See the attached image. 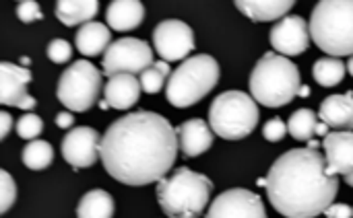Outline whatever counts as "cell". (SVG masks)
<instances>
[{"mask_svg":"<svg viewBox=\"0 0 353 218\" xmlns=\"http://www.w3.org/2000/svg\"><path fill=\"white\" fill-rule=\"evenodd\" d=\"M319 118L337 132H353V91L327 97L321 103Z\"/></svg>","mask_w":353,"mask_h":218,"instance_id":"obj_18","label":"cell"},{"mask_svg":"<svg viewBox=\"0 0 353 218\" xmlns=\"http://www.w3.org/2000/svg\"><path fill=\"white\" fill-rule=\"evenodd\" d=\"M99 91H103L101 85V72L89 62V60H77L70 68H66L58 80L56 95L62 105H66L70 111H89Z\"/></svg>","mask_w":353,"mask_h":218,"instance_id":"obj_8","label":"cell"},{"mask_svg":"<svg viewBox=\"0 0 353 218\" xmlns=\"http://www.w3.org/2000/svg\"><path fill=\"white\" fill-rule=\"evenodd\" d=\"M141 80L134 74H116L103 87V99L112 109H130L141 97Z\"/></svg>","mask_w":353,"mask_h":218,"instance_id":"obj_17","label":"cell"},{"mask_svg":"<svg viewBox=\"0 0 353 218\" xmlns=\"http://www.w3.org/2000/svg\"><path fill=\"white\" fill-rule=\"evenodd\" d=\"M10 126H12V118L8 111H2L0 113V140H4L10 132Z\"/></svg>","mask_w":353,"mask_h":218,"instance_id":"obj_34","label":"cell"},{"mask_svg":"<svg viewBox=\"0 0 353 218\" xmlns=\"http://www.w3.org/2000/svg\"><path fill=\"white\" fill-rule=\"evenodd\" d=\"M294 0H236V8L246 14L250 21L265 23V21H281L292 10Z\"/></svg>","mask_w":353,"mask_h":218,"instance_id":"obj_20","label":"cell"},{"mask_svg":"<svg viewBox=\"0 0 353 218\" xmlns=\"http://www.w3.org/2000/svg\"><path fill=\"white\" fill-rule=\"evenodd\" d=\"M345 62L341 58H321L312 66V76L321 87H335L345 76Z\"/></svg>","mask_w":353,"mask_h":218,"instance_id":"obj_25","label":"cell"},{"mask_svg":"<svg viewBox=\"0 0 353 218\" xmlns=\"http://www.w3.org/2000/svg\"><path fill=\"white\" fill-rule=\"evenodd\" d=\"M288 132H290V130H288V126H285V122H283L281 118L269 120V122L265 124V128H263V136H265L269 142H279V140H283Z\"/></svg>","mask_w":353,"mask_h":218,"instance_id":"obj_31","label":"cell"},{"mask_svg":"<svg viewBox=\"0 0 353 218\" xmlns=\"http://www.w3.org/2000/svg\"><path fill=\"white\" fill-rule=\"evenodd\" d=\"M323 149L329 175L353 173V132H331L323 140Z\"/></svg>","mask_w":353,"mask_h":218,"instance_id":"obj_15","label":"cell"},{"mask_svg":"<svg viewBox=\"0 0 353 218\" xmlns=\"http://www.w3.org/2000/svg\"><path fill=\"white\" fill-rule=\"evenodd\" d=\"M62 157L74 169H85L97 163L101 157L99 132L87 126L70 130L62 140Z\"/></svg>","mask_w":353,"mask_h":218,"instance_id":"obj_12","label":"cell"},{"mask_svg":"<svg viewBox=\"0 0 353 218\" xmlns=\"http://www.w3.org/2000/svg\"><path fill=\"white\" fill-rule=\"evenodd\" d=\"M288 130L292 134V138L296 140H314V136H323L327 138L329 126L325 122H321L319 113H314L312 109H298L292 113L290 122H288Z\"/></svg>","mask_w":353,"mask_h":218,"instance_id":"obj_23","label":"cell"},{"mask_svg":"<svg viewBox=\"0 0 353 218\" xmlns=\"http://www.w3.org/2000/svg\"><path fill=\"white\" fill-rule=\"evenodd\" d=\"M97 10H99L97 0H58L54 8L56 19L66 27H74V25L83 27L91 23Z\"/></svg>","mask_w":353,"mask_h":218,"instance_id":"obj_22","label":"cell"},{"mask_svg":"<svg viewBox=\"0 0 353 218\" xmlns=\"http://www.w3.org/2000/svg\"><path fill=\"white\" fill-rule=\"evenodd\" d=\"M219 83V64L209 54L186 58L172 74L165 87L168 101L178 107H192L207 97Z\"/></svg>","mask_w":353,"mask_h":218,"instance_id":"obj_6","label":"cell"},{"mask_svg":"<svg viewBox=\"0 0 353 218\" xmlns=\"http://www.w3.org/2000/svg\"><path fill=\"white\" fill-rule=\"evenodd\" d=\"M178 132L155 111H132L101 136V163L124 186L159 184L178 157Z\"/></svg>","mask_w":353,"mask_h":218,"instance_id":"obj_1","label":"cell"},{"mask_svg":"<svg viewBox=\"0 0 353 218\" xmlns=\"http://www.w3.org/2000/svg\"><path fill=\"white\" fill-rule=\"evenodd\" d=\"M300 87V68L275 52H267L250 74V95L259 105L283 107L292 103Z\"/></svg>","mask_w":353,"mask_h":218,"instance_id":"obj_4","label":"cell"},{"mask_svg":"<svg viewBox=\"0 0 353 218\" xmlns=\"http://www.w3.org/2000/svg\"><path fill=\"white\" fill-rule=\"evenodd\" d=\"M310 35L331 58L353 56V0H321L310 17Z\"/></svg>","mask_w":353,"mask_h":218,"instance_id":"obj_5","label":"cell"},{"mask_svg":"<svg viewBox=\"0 0 353 218\" xmlns=\"http://www.w3.org/2000/svg\"><path fill=\"white\" fill-rule=\"evenodd\" d=\"M17 17L23 21V23H33V21H39L43 14L39 10V4L35 0H23L19 2L17 6Z\"/></svg>","mask_w":353,"mask_h":218,"instance_id":"obj_32","label":"cell"},{"mask_svg":"<svg viewBox=\"0 0 353 218\" xmlns=\"http://www.w3.org/2000/svg\"><path fill=\"white\" fill-rule=\"evenodd\" d=\"M347 70H350V74L353 76V56L347 60Z\"/></svg>","mask_w":353,"mask_h":218,"instance_id":"obj_38","label":"cell"},{"mask_svg":"<svg viewBox=\"0 0 353 218\" xmlns=\"http://www.w3.org/2000/svg\"><path fill=\"white\" fill-rule=\"evenodd\" d=\"M72 56V47L66 39H52L50 45H48V58L54 62V64H66Z\"/></svg>","mask_w":353,"mask_h":218,"instance_id":"obj_29","label":"cell"},{"mask_svg":"<svg viewBox=\"0 0 353 218\" xmlns=\"http://www.w3.org/2000/svg\"><path fill=\"white\" fill-rule=\"evenodd\" d=\"M319 146H321V142H316V140H310L308 142V149H312V151H316Z\"/></svg>","mask_w":353,"mask_h":218,"instance_id":"obj_37","label":"cell"},{"mask_svg":"<svg viewBox=\"0 0 353 218\" xmlns=\"http://www.w3.org/2000/svg\"><path fill=\"white\" fill-rule=\"evenodd\" d=\"M151 66H153V50L143 39H134V37L116 39L103 54V74L110 78L116 74H137V72L143 74Z\"/></svg>","mask_w":353,"mask_h":218,"instance_id":"obj_9","label":"cell"},{"mask_svg":"<svg viewBox=\"0 0 353 218\" xmlns=\"http://www.w3.org/2000/svg\"><path fill=\"white\" fill-rule=\"evenodd\" d=\"M43 130V122L35 113H25L21 120H17V134L25 140H37V136Z\"/></svg>","mask_w":353,"mask_h":218,"instance_id":"obj_28","label":"cell"},{"mask_svg":"<svg viewBox=\"0 0 353 218\" xmlns=\"http://www.w3.org/2000/svg\"><path fill=\"white\" fill-rule=\"evenodd\" d=\"M345 182H347V186H352V188H353V173L345 175Z\"/></svg>","mask_w":353,"mask_h":218,"instance_id":"obj_39","label":"cell"},{"mask_svg":"<svg viewBox=\"0 0 353 218\" xmlns=\"http://www.w3.org/2000/svg\"><path fill=\"white\" fill-rule=\"evenodd\" d=\"M0 179H2V204H0V212H8L12 202L17 200V184L12 182V177L8 175V171H0Z\"/></svg>","mask_w":353,"mask_h":218,"instance_id":"obj_30","label":"cell"},{"mask_svg":"<svg viewBox=\"0 0 353 218\" xmlns=\"http://www.w3.org/2000/svg\"><path fill=\"white\" fill-rule=\"evenodd\" d=\"M23 165L31 171H41L52 165L54 161V149L46 140H31L23 149Z\"/></svg>","mask_w":353,"mask_h":218,"instance_id":"obj_26","label":"cell"},{"mask_svg":"<svg viewBox=\"0 0 353 218\" xmlns=\"http://www.w3.org/2000/svg\"><path fill=\"white\" fill-rule=\"evenodd\" d=\"M209 124L219 138L242 140L252 134L259 124V105L248 93L225 91L211 103Z\"/></svg>","mask_w":353,"mask_h":218,"instance_id":"obj_7","label":"cell"},{"mask_svg":"<svg viewBox=\"0 0 353 218\" xmlns=\"http://www.w3.org/2000/svg\"><path fill=\"white\" fill-rule=\"evenodd\" d=\"M339 192L337 175L327 173V159L312 149H292L281 155L267 175V196L285 218L325 215Z\"/></svg>","mask_w":353,"mask_h":218,"instance_id":"obj_2","label":"cell"},{"mask_svg":"<svg viewBox=\"0 0 353 218\" xmlns=\"http://www.w3.org/2000/svg\"><path fill=\"white\" fill-rule=\"evenodd\" d=\"M178 132V142H180V149L186 157H199V155H205L211 146H213V128L211 124L203 122L201 118H192V120H186L184 124H180L176 128Z\"/></svg>","mask_w":353,"mask_h":218,"instance_id":"obj_16","label":"cell"},{"mask_svg":"<svg viewBox=\"0 0 353 218\" xmlns=\"http://www.w3.org/2000/svg\"><path fill=\"white\" fill-rule=\"evenodd\" d=\"M310 23L298 14H288L271 29V45L281 56H300L310 45Z\"/></svg>","mask_w":353,"mask_h":218,"instance_id":"obj_13","label":"cell"},{"mask_svg":"<svg viewBox=\"0 0 353 218\" xmlns=\"http://www.w3.org/2000/svg\"><path fill=\"white\" fill-rule=\"evenodd\" d=\"M213 182L188 167L172 171L157 184V202L170 218H199L211 198Z\"/></svg>","mask_w":353,"mask_h":218,"instance_id":"obj_3","label":"cell"},{"mask_svg":"<svg viewBox=\"0 0 353 218\" xmlns=\"http://www.w3.org/2000/svg\"><path fill=\"white\" fill-rule=\"evenodd\" d=\"M308 95H310V87L302 85V87H300V93H298V97H308Z\"/></svg>","mask_w":353,"mask_h":218,"instance_id":"obj_36","label":"cell"},{"mask_svg":"<svg viewBox=\"0 0 353 218\" xmlns=\"http://www.w3.org/2000/svg\"><path fill=\"white\" fill-rule=\"evenodd\" d=\"M327 218H353V208L347 204H331L325 212Z\"/></svg>","mask_w":353,"mask_h":218,"instance_id":"obj_33","label":"cell"},{"mask_svg":"<svg viewBox=\"0 0 353 218\" xmlns=\"http://www.w3.org/2000/svg\"><path fill=\"white\" fill-rule=\"evenodd\" d=\"M114 212H116L114 198L103 190L87 192L77 206V217L79 218H112Z\"/></svg>","mask_w":353,"mask_h":218,"instance_id":"obj_24","label":"cell"},{"mask_svg":"<svg viewBox=\"0 0 353 218\" xmlns=\"http://www.w3.org/2000/svg\"><path fill=\"white\" fill-rule=\"evenodd\" d=\"M168 74H172V72H170V62H165V60L153 62V66L147 68V70L141 74V78H139L143 91L149 93V95L159 93V91L163 89V83H165V76H168Z\"/></svg>","mask_w":353,"mask_h":218,"instance_id":"obj_27","label":"cell"},{"mask_svg":"<svg viewBox=\"0 0 353 218\" xmlns=\"http://www.w3.org/2000/svg\"><path fill=\"white\" fill-rule=\"evenodd\" d=\"M112 33H110V27L103 25V23H97V21H91L83 27H79L77 31V50L83 54V56H99L103 52H108V47L112 45Z\"/></svg>","mask_w":353,"mask_h":218,"instance_id":"obj_21","label":"cell"},{"mask_svg":"<svg viewBox=\"0 0 353 218\" xmlns=\"http://www.w3.org/2000/svg\"><path fill=\"white\" fill-rule=\"evenodd\" d=\"M145 19V6L139 0H114L105 10V23L114 31H132Z\"/></svg>","mask_w":353,"mask_h":218,"instance_id":"obj_19","label":"cell"},{"mask_svg":"<svg viewBox=\"0 0 353 218\" xmlns=\"http://www.w3.org/2000/svg\"><path fill=\"white\" fill-rule=\"evenodd\" d=\"M153 45L157 56L165 62H180L194 50L192 29L178 19L161 21L153 31Z\"/></svg>","mask_w":353,"mask_h":218,"instance_id":"obj_10","label":"cell"},{"mask_svg":"<svg viewBox=\"0 0 353 218\" xmlns=\"http://www.w3.org/2000/svg\"><path fill=\"white\" fill-rule=\"evenodd\" d=\"M99 107H101L103 111H105V109H110V105H108V101H105V99H103V101L99 103Z\"/></svg>","mask_w":353,"mask_h":218,"instance_id":"obj_40","label":"cell"},{"mask_svg":"<svg viewBox=\"0 0 353 218\" xmlns=\"http://www.w3.org/2000/svg\"><path fill=\"white\" fill-rule=\"evenodd\" d=\"M207 218H267V210L259 194L234 188L211 202Z\"/></svg>","mask_w":353,"mask_h":218,"instance_id":"obj_11","label":"cell"},{"mask_svg":"<svg viewBox=\"0 0 353 218\" xmlns=\"http://www.w3.org/2000/svg\"><path fill=\"white\" fill-rule=\"evenodd\" d=\"M31 70L17 66L12 62L0 64V103L8 107L33 109L37 101L27 93V83H31Z\"/></svg>","mask_w":353,"mask_h":218,"instance_id":"obj_14","label":"cell"},{"mask_svg":"<svg viewBox=\"0 0 353 218\" xmlns=\"http://www.w3.org/2000/svg\"><path fill=\"white\" fill-rule=\"evenodd\" d=\"M72 124H74V118H72L70 113L60 111V113L56 116V126H58V128H64V130H66V128H70Z\"/></svg>","mask_w":353,"mask_h":218,"instance_id":"obj_35","label":"cell"}]
</instances>
